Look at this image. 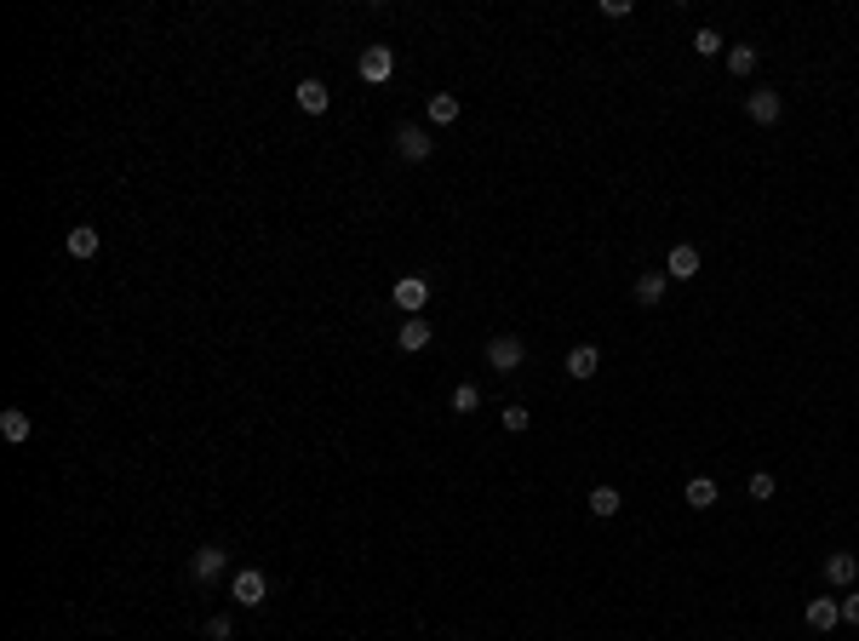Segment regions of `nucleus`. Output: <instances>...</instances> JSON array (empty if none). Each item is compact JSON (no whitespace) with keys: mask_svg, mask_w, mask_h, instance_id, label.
Here are the masks:
<instances>
[{"mask_svg":"<svg viewBox=\"0 0 859 641\" xmlns=\"http://www.w3.org/2000/svg\"><path fill=\"white\" fill-rule=\"evenodd\" d=\"M527 361V344L516 332H499V338H487V367L493 372H516Z\"/></svg>","mask_w":859,"mask_h":641,"instance_id":"obj_1","label":"nucleus"},{"mask_svg":"<svg viewBox=\"0 0 859 641\" xmlns=\"http://www.w3.org/2000/svg\"><path fill=\"white\" fill-rule=\"evenodd\" d=\"M224 567H229V550H224V544H201V550L189 555V578H196V584H212Z\"/></svg>","mask_w":859,"mask_h":641,"instance_id":"obj_2","label":"nucleus"},{"mask_svg":"<svg viewBox=\"0 0 859 641\" xmlns=\"http://www.w3.org/2000/svg\"><path fill=\"white\" fill-rule=\"evenodd\" d=\"M229 596H235L241 607H264V601H270V578H264L258 567H247V573H235V584H229Z\"/></svg>","mask_w":859,"mask_h":641,"instance_id":"obj_3","label":"nucleus"},{"mask_svg":"<svg viewBox=\"0 0 859 641\" xmlns=\"http://www.w3.org/2000/svg\"><path fill=\"white\" fill-rule=\"evenodd\" d=\"M390 298H395V309H402V316H418V309L430 304V281H425V275H402Z\"/></svg>","mask_w":859,"mask_h":641,"instance_id":"obj_4","label":"nucleus"},{"mask_svg":"<svg viewBox=\"0 0 859 641\" xmlns=\"http://www.w3.org/2000/svg\"><path fill=\"white\" fill-rule=\"evenodd\" d=\"M745 115H751L756 126H773V120L785 115V98H779V92H773V87H756L751 98H745Z\"/></svg>","mask_w":859,"mask_h":641,"instance_id":"obj_5","label":"nucleus"},{"mask_svg":"<svg viewBox=\"0 0 859 641\" xmlns=\"http://www.w3.org/2000/svg\"><path fill=\"white\" fill-rule=\"evenodd\" d=\"M596 367H602V349L596 344H573V349H567V361H562V372H567V378H579V384L596 378Z\"/></svg>","mask_w":859,"mask_h":641,"instance_id":"obj_6","label":"nucleus"},{"mask_svg":"<svg viewBox=\"0 0 859 641\" xmlns=\"http://www.w3.org/2000/svg\"><path fill=\"white\" fill-rule=\"evenodd\" d=\"M390 75H395V52L390 46H367V52H361V80L379 87V80H390Z\"/></svg>","mask_w":859,"mask_h":641,"instance_id":"obj_7","label":"nucleus"},{"mask_svg":"<svg viewBox=\"0 0 859 641\" xmlns=\"http://www.w3.org/2000/svg\"><path fill=\"white\" fill-rule=\"evenodd\" d=\"M430 149H435V143H430L425 126H402V132H395V155H402V161H430Z\"/></svg>","mask_w":859,"mask_h":641,"instance_id":"obj_8","label":"nucleus"},{"mask_svg":"<svg viewBox=\"0 0 859 641\" xmlns=\"http://www.w3.org/2000/svg\"><path fill=\"white\" fill-rule=\"evenodd\" d=\"M664 275H671V281H694V275H699V247L676 240V247H671V258H664Z\"/></svg>","mask_w":859,"mask_h":641,"instance_id":"obj_9","label":"nucleus"},{"mask_svg":"<svg viewBox=\"0 0 859 641\" xmlns=\"http://www.w3.org/2000/svg\"><path fill=\"white\" fill-rule=\"evenodd\" d=\"M837 624H842V601H831V596H814V601H808V630L825 636V630H837Z\"/></svg>","mask_w":859,"mask_h":641,"instance_id":"obj_10","label":"nucleus"},{"mask_svg":"<svg viewBox=\"0 0 859 641\" xmlns=\"http://www.w3.org/2000/svg\"><path fill=\"white\" fill-rule=\"evenodd\" d=\"M854 578H859V561H854V550H837V555H825V584H837V590H854Z\"/></svg>","mask_w":859,"mask_h":641,"instance_id":"obj_11","label":"nucleus"},{"mask_svg":"<svg viewBox=\"0 0 859 641\" xmlns=\"http://www.w3.org/2000/svg\"><path fill=\"white\" fill-rule=\"evenodd\" d=\"M664 286H671V275H659V270H648V275H636V304L653 309L664 298Z\"/></svg>","mask_w":859,"mask_h":641,"instance_id":"obj_12","label":"nucleus"},{"mask_svg":"<svg viewBox=\"0 0 859 641\" xmlns=\"http://www.w3.org/2000/svg\"><path fill=\"white\" fill-rule=\"evenodd\" d=\"M293 98H298V109H304V115H321V109L333 103V92H326L321 80H298V92H293Z\"/></svg>","mask_w":859,"mask_h":641,"instance_id":"obj_13","label":"nucleus"},{"mask_svg":"<svg viewBox=\"0 0 859 641\" xmlns=\"http://www.w3.org/2000/svg\"><path fill=\"white\" fill-rule=\"evenodd\" d=\"M425 115H430V126H453V120H458V98H453V92H435V98L425 103Z\"/></svg>","mask_w":859,"mask_h":641,"instance_id":"obj_14","label":"nucleus"},{"mask_svg":"<svg viewBox=\"0 0 859 641\" xmlns=\"http://www.w3.org/2000/svg\"><path fill=\"white\" fill-rule=\"evenodd\" d=\"M64 247H69V258H92V252H98V229H92V224L69 229V235H64Z\"/></svg>","mask_w":859,"mask_h":641,"instance_id":"obj_15","label":"nucleus"},{"mask_svg":"<svg viewBox=\"0 0 859 641\" xmlns=\"http://www.w3.org/2000/svg\"><path fill=\"white\" fill-rule=\"evenodd\" d=\"M585 504H590V515H602V522H608V515H619V504H625V499H619V487H590V499H585Z\"/></svg>","mask_w":859,"mask_h":641,"instance_id":"obj_16","label":"nucleus"},{"mask_svg":"<svg viewBox=\"0 0 859 641\" xmlns=\"http://www.w3.org/2000/svg\"><path fill=\"white\" fill-rule=\"evenodd\" d=\"M0 435H6V441H29V413H23V407H6V413H0Z\"/></svg>","mask_w":859,"mask_h":641,"instance_id":"obj_17","label":"nucleus"},{"mask_svg":"<svg viewBox=\"0 0 859 641\" xmlns=\"http://www.w3.org/2000/svg\"><path fill=\"white\" fill-rule=\"evenodd\" d=\"M687 504H694V510H710V504H717V481H705V476H694L687 481V492H682Z\"/></svg>","mask_w":859,"mask_h":641,"instance_id":"obj_18","label":"nucleus"},{"mask_svg":"<svg viewBox=\"0 0 859 641\" xmlns=\"http://www.w3.org/2000/svg\"><path fill=\"white\" fill-rule=\"evenodd\" d=\"M430 344V321H402V349H407V355H413V349H425Z\"/></svg>","mask_w":859,"mask_h":641,"instance_id":"obj_19","label":"nucleus"},{"mask_svg":"<svg viewBox=\"0 0 859 641\" xmlns=\"http://www.w3.org/2000/svg\"><path fill=\"white\" fill-rule=\"evenodd\" d=\"M728 69H733V75H751V69H756V46H728Z\"/></svg>","mask_w":859,"mask_h":641,"instance_id":"obj_20","label":"nucleus"},{"mask_svg":"<svg viewBox=\"0 0 859 641\" xmlns=\"http://www.w3.org/2000/svg\"><path fill=\"white\" fill-rule=\"evenodd\" d=\"M476 407H481V390H476V384H458V390H453V413H476Z\"/></svg>","mask_w":859,"mask_h":641,"instance_id":"obj_21","label":"nucleus"},{"mask_svg":"<svg viewBox=\"0 0 859 641\" xmlns=\"http://www.w3.org/2000/svg\"><path fill=\"white\" fill-rule=\"evenodd\" d=\"M694 52H699V57H722V34H717V29H699V34H694Z\"/></svg>","mask_w":859,"mask_h":641,"instance_id":"obj_22","label":"nucleus"},{"mask_svg":"<svg viewBox=\"0 0 859 641\" xmlns=\"http://www.w3.org/2000/svg\"><path fill=\"white\" fill-rule=\"evenodd\" d=\"M229 636H235V619H229V613L207 619V641H229Z\"/></svg>","mask_w":859,"mask_h":641,"instance_id":"obj_23","label":"nucleus"},{"mask_svg":"<svg viewBox=\"0 0 859 641\" xmlns=\"http://www.w3.org/2000/svg\"><path fill=\"white\" fill-rule=\"evenodd\" d=\"M527 424H533V413H527V407H504V430H510V435H522Z\"/></svg>","mask_w":859,"mask_h":641,"instance_id":"obj_24","label":"nucleus"},{"mask_svg":"<svg viewBox=\"0 0 859 641\" xmlns=\"http://www.w3.org/2000/svg\"><path fill=\"white\" fill-rule=\"evenodd\" d=\"M773 492H779V481H773L768 469H756V476H751V499H773Z\"/></svg>","mask_w":859,"mask_h":641,"instance_id":"obj_25","label":"nucleus"},{"mask_svg":"<svg viewBox=\"0 0 859 641\" xmlns=\"http://www.w3.org/2000/svg\"><path fill=\"white\" fill-rule=\"evenodd\" d=\"M842 624H859V590L842 596Z\"/></svg>","mask_w":859,"mask_h":641,"instance_id":"obj_26","label":"nucleus"}]
</instances>
